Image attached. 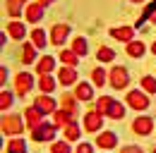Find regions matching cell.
Returning a JSON list of instances; mask_svg holds the SVG:
<instances>
[{"mask_svg":"<svg viewBox=\"0 0 156 153\" xmlns=\"http://www.w3.org/2000/svg\"><path fill=\"white\" fill-rule=\"evenodd\" d=\"M0 129H2V134H10V136L22 134V117H20V115H5Z\"/></svg>","mask_w":156,"mask_h":153,"instance_id":"6da1fadb","label":"cell"},{"mask_svg":"<svg viewBox=\"0 0 156 153\" xmlns=\"http://www.w3.org/2000/svg\"><path fill=\"white\" fill-rule=\"evenodd\" d=\"M53 134H55V124H48V122H41L39 127L34 129V134H31V139H34V141H51V139H53Z\"/></svg>","mask_w":156,"mask_h":153,"instance_id":"7a4b0ae2","label":"cell"},{"mask_svg":"<svg viewBox=\"0 0 156 153\" xmlns=\"http://www.w3.org/2000/svg\"><path fill=\"white\" fill-rule=\"evenodd\" d=\"M108 76H111L113 89H125V86H127V81H130V76H127V70H125V67H113Z\"/></svg>","mask_w":156,"mask_h":153,"instance_id":"3957f363","label":"cell"},{"mask_svg":"<svg viewBox=\"0 0 156 153\" xmlns=\"http://www.w3.org/2000/svg\"><path fill=\"white\" fill-rule=\"evenodd\" d=\"M84 127L89 132H98L103 127V115L98 113V110H89V113L84 115Z\"/></svg>","mask_w":156,"mask_h":153,"instance_id":"277c9868","label":"cell"},{"mask_svg":"<svg viewBox=\"0 0 156 153\" xmlns=\"http://www.w3.org/2000/svg\"><path fill=\"white\" fill-rule=\"evenodd\" d=\"M132 129H135L139 136H149L151 129H154V120H151V117H137L135 122H132Z\"/></svg>","mask_w":156,"mask_h":153,"instance_id":"5b68a950","label":"cell"},{"mask_svg":"<svg viewBox=\"0 0 156 153\" xmlns=\"http://www.w3.org/2000/svg\"><path fill=\"white\" fill-rule=\"evenodd\" d=\"M127 103H130L135 110H147V108H149V98L144 93H139V91H130V93H127Z\"/></svg>","mask_w":156,"mask_h":153,"instance_id":"8992f818","label":"cell"},{"mask_svg":"<svg viewBox=\"0 0 156 153\" xmlns=\"http://www.w3.org/2000/svg\"><path fill=\"white\" fill-rule=\"evenodd\" d=\"M31 74H27V72H22V74H17L15 76V86H17V93L20 96H24V93H29L31 91Z\"/></svg>","mask_w":156,"mask_h":153,"instance_id":"52a82bcc","label":"cell"},{"mask_svg":"<svg viewBox=\"0 0 156 153\" xmlns=\"http://www.w3.org/2000/svg\"><path fill=\"white\" fill-rule=\"evenodd\" d=\"M67 34H70V26H67V24H55V26L51 29V41H53L55 46H62V41L67 38Z\"/></svg>","mask_w":156,"mask_h":153,"instance_id":"ba28073f","label":"cell"},{"mask_svg":"<svg viewBox=\"0 0 156 153\" xmlns=\"http://www.w3.org/2000/svg\"><path fill=\"white\" fill-rule=\"evenodd\" d=\"M34 108H39L43 115L48 113H55V100L51 98V96H39L36 100H34Z\"/></svg>","mask_w":156,"mask_h":153,"instance_id":"9c48e42d","label":"cell"},{"mask_svg":"<svg viewBox=\"0 0 156 153\" xmlns=\"http://www.w3.org/2000/svg\"><path fill=\"white\" fill-rule=\"evenodd\" d=\"M24 120H27V124H29L31 129H36L41 124V120H43V113H41L39 108H27V110H24Z\"/></svg>","mask_w":156,"mask_h":153,"instance_id":"30bf717a","label":"cell"},{"mask_svg":"<svg viewBox=\"0 0 156 153\" xmlns=\"http://www.w3.org/2000/svg\"><path fill=\"white\" fill-rule=\"evenodd\" d=\"M115 144H118L115 132H103V134H98V136H96V146H98V148H113Z\"/></svg>","mask_w":156,"mask_h":153,"instance_id":"8fae6325","label":"cell"},{"mask_svg":"<svg viewBox=\"0 0 156 153\" xmlns=\"http://www.w3.org/2000/svg\"><path fill=\"white\" fill-rule=\"evenodd\" d=\"M58 79H60V84H62V86L75 84V81H77V72H75V67H60Z\"/></svg>","mask_w":156,"mask_h":153,"instance_id":"7c38bea8","label":"cell"},{"mask_svg":"<svg viewBox=\"0 0 156 153\" xmlns=\"http://www.w3.org/2000/svg\"><path fill=\"white\" fill-rule=\"evenodd\" d=\"M72 115H75V113H70V110H65V108L55 110V117H53L55 127H67V124L72 122Z\"/></svg>","mask_w":156,"mask_h":153,"instance_id":"4fadbf2b","label":"cell"},{"mask_svg":"<svg viewBox=\"0 0 156 153\" xmlns=\"http://www.w3.org/2000/svg\"><path fill=\"white\" fill-rule=\"evenodd\" d=\"M39 19H43V5L34 2L27 7V22H39Z\"/></svg>","mask_w":156,"mask_h":153,"instance_id":"5bb4252c","label":"cell"},{"mask_svg":"<svg viewBox=\"0 0 156 153\" xmlns=\"http://www.w3.org/2000/svg\"><path fill=\"white\" fill-rule=\"evenodd\" d=\"M58 57L62 60V65H65V67H75V65L79 62V55L75 53V50H62Z\"/></svg>","mask_w":156,"mask_h":153,"instance_id":"9a60e30c","label":"cell"},{"mask_svg":"<svg viewBox=\"0 0 156 153\" xmlns=\"http://www.w3.org/2000/svg\"><path fill=\"white\" fill-rule=\"evenodd\" d=\"M144 50H147V48H144L142 41H130V43H127V55H132V57H142Z\"/></svg>","mask_w":156,"mask_h":153,"instance_id":"2e32d148","label":"cell"},{"mask_svg":"<svg viewBox=\"0 0 156 153\" xmlns=\"http://www.w3.org/2000/svg\"><path fill=\"white\" fill-rule=\"evenodd\" d=\"M132 34H135V31H132L130 26H120V29H113V31H111V36H113V38H118V41H127V43H130Z\"/></svg>","mask_w":156,"mask_h":153,"instance_id":"e0dca14e","label":"cell"},{"mask_svg":"<svg viewBox=\"0 0 156 153\" xmlns=\"http://www.w3.org/2000/svg\"><path fill=\"white\" fill-rule=\"evenodd\" d=\"M7 34L12 38H24V24L22 22H10L7 24Z\"/></svg>","mask_w":156,"mask_h":153,"instance_id":"ac0fdd59","label":"cell"},{"mask_svg":"<svg viewBox=\"0 0 156 153\" xmlns=\"http://www.w3.org/2000/svg\"><path fill=\"white\" fill-rule=\"evenodd\" d=\"M75 98H77V100H89V98H91V86H89V84H77Z\"/></svg>","mask_w":156,"mask_h":153,"instance_id":"d6986e66","label":"cell"},{"mask_svg":"<svg viewBox=\"0 0 156 153\" xmlns=\"http://www.w3.org/2000/svg\"><path fill=\"white\" fill-rule=\"evenodd\" d=\"M62 134H65V139H67V141L79 139V127H77V122H70L67 127H62Z\"/></svg>","mask_w":156,"mask_h":153,"instance_id":"ffe728a7","label":"cell"},{"mask_svg":"<svg viewBox=\"0 0 156 153\" xmlns=\"http://www.w3.org/2000/svg\"><path fill=\"white\" fill-rule=\"evenodd\" d=\"M51 70H53V57H41L36 62V72L39 74H48Z\"/></svg>","mask_w":156,"mask_h":153,"instance_id":"44dd1931","label":"cell"},{"mask_svg":"<svg viewBox=\"0 0 156 153\" xmlns=\"http://www.w3.org/2000/svg\"><path fill=\"white\" fill-rule=\"evenodd\" d=\"M108 117H113V120H122V117H125V105L118 103V100H113V105H111V110H108Z\"/></svg>","mask_w":156,"mask_h":153,"instance_id":"7402d4cb","label":"cell"},{"mask_svg":"<svg viewBox=\"0 0 156 153\" xmlns=\"http://www.w3.org/2000/svg\"><path fill=\"white\" fill-rule=\"evenodd\" d=\"M53 86H55V81H53L51 76H48V74H41V79H39L41 93H51V91H53Z\"/></svg>","mask_w":156,"mask_h":153,"instance_id":"603a6c76","label":"cell"},{"mask_svg":"<svg viewBox=\"0 0 156 153\" xmlns=\"http://www.w3.org/2000/svg\"><path fill=\"white\" fill-rule=\"evenodd\" d=\"M111 105H113V98H108V96H101V98L96 100V110H98L101 115H108Z\"/></svg>","mask_w":156,"mask_h":153,"instance_id":"cb8c5ba5","label":"cell"},{"mask_svg":"<svg viewBox=\"0 0 156 153\" xmlns=\"http://www.w3.org/2000/svg\"><path fill=\"white\" fill-rule=\"evenodd\" d=\"M7 153H27V144L22 139H12L7 144Z\"/></svg>","mask_w":156,"mask_h":153,"instance_id":"d4e9b609","label":"cell"},{"mask_svg":"<svg viewBox=\"0 0 156 153\" xmlns=\"http://www.w3.org/2000/svg\"><path fill=\"white\" fill-rule=\"evenodd\" d=\"M22 7H24V0H7V12H10L12 17H17V15H20Z\"/></svg>","mask_w":156,"mask_h":153,"instance_id":"484cf974","label":"cell"},{"mask_svg":"<svg viewBox=\"0 0 156 153\" xmlns=\"http://www.w3.org/2000/svg\"><path fill=\"white\" fill-rule=\"evenodd\" d=\"M96 57L101 60V62H111V60L115 57V53H113L111 48H106V46H101V48H98V53H96Z\"/></svg>","mask_w":156,"mask_h":153,"instance_id":"4316f807","label":"cell"},{"mask_svg":"<svg viewBox=\"0 0 156 153\" xmlns=\"http://www.w3.org/2000/svg\"><path fill=\"white\" fill-rule=\"evenodd\" d=\"M31 41H34L36 48H43V46H46V34H43L41 29H34V31H31Z\"/></svg>","mask_w":156,"mask_h":153,"instance_id":"83f0119b","label":"cell"},{"mask_svg":"<svg viewBox=\"0 0 156 153\" xmlns=\"http://www.w3.org/2000/svg\"><path fill=\"white\" fill-rule=\"evenodd\" d=\"M72 50H75L79 57H84V55H87V41H84V38H75V43H72Z\"/></svg>","mask_w":156,"mask_h":153,"instance_id":"f1b7e54d","label":"cell"},{"mask_svg":"<svg viewBox=\"0 0 156 153\" xmlns=\"http://www.w3.org/2000/svg\"><path fill=\"white\" fill-rule=\"evenodd\" d=\"M142 86H144L147 93H156V79L154 76H144L142 79Z\"/></svg>","mask_w":156,"mask_h":153,"instance_id":"f546056e","label":"cell"},{"mask_svg":"<svg viewBox=\"0 0 156 153\" xmlns=\"http://www.w3.org/2000/svg\"><path fill=\"white\" fill-rule=\"evenodd\" d=\"M22 60H24V62H34V46L24 43V50H22Z\"/></svg>","mask_w":156,"mask_h":153,"instance_id":"4dcf8cb0","label":"cell"},{"mask_svg":"<svg viewBox=\"0 0 156 153\" xmlns=\"http://www.w3.org/2000/svg\"><path fill=\"white\" fill-rule=\"evenodd\" d=\"M91 76H94V84H96V86H103V84H106V72H103V70H94V72H91Z\"/></svg>","mask_w":156,"mask_h":153,"instance_id":"1f68e13d","label":"cell"},{"mask_svg":"<svg viewBox=\"0 0 156 153\" xmlns=\"http://www.w3.org/2000/svg\"><path fill=\"white\" fill-rule=\"evenodd\" d=\"M10 105H12V96L7 93V91H2V93H0V108H2V110H7Z\"/></svg>","mask_w":156,"mask_h":153,"instance_id":"d6a6232c","label":"cell"},{"mask_svg":"<svg viewBox=\"0 0 156 153\" xmlns=\"http://www.w3.org/2000/svg\"><path fill=\"white\" fill-rule=\"evenodd\" d=\"M62 108L70 110V113H75V100H72V96H62Z\"/></svg>","mask_w":156,"mask_h":153,"instance_id":"836d02e7","label":"cell"},{"mask_svg":"<svg viewBox=\"0 0 156 153\" xmlns=\"http://www.w3.org/2000/svg\"><path fill=\"white\" fill-rule=\"evenodd\" d=\"M53 153H70V146L65 141H58V144H53Z\"/></svg>","mask_w":156,"mask_h":153,"instance_id":"e575fe53","label":"cell"},{"mask_svg":"<svg viewBox=\"0 0 156 153\" xmlns=\"http://www.w3.org/2000/svg\"><path fill=\"white\" fill-rule=\"evenodd\" d=\"M120 153H142V148H139V146H125Z\"/></svg>","mask_w":156,"mask_h":153,"instance_id":"d590c367","label":"cell"},{"mask_svg":"<svg viewBox=\"0 0 156 153\" xmlns=\"http://www.w3.org/2000/svg\"><path fill=\"white\" fill-rule=\"evenodd\" d=\"M77 153H91V146H89V144H79Z\"/></svg>","mask_w":156,"mask_h":153,"instance_id":"8d00e7d4","label":"cell"},{"mask_svg":"<svg viewBox=\"0 0 156 153\" xmlns=\"http://www.w3.org/2000/svg\"><path fill=\"white\" fill-rule=\"evenodd\" d=\"M41 5H51V2H53V0H39Z\"/></svg>","mask_w":156,"mask_h":153,"instance_id":"74e56055","label":"cell"},{"mask_svg":"<svg viewBox=\"0 0 156 153\" xmlns=\"http://www.w3.org/2000/svg\"><path fill=\"white\" fill-rule=\"evenodd\" d=\"M151 53H154V55H156V43H154V46H151Z\"/></svg>","mask_w":156,"mask_h":153,"instance_id":"f35d334b","label":"cell"},{"mask_svg":"<svg viewBox=\"0 0 156 153\" xmlns=\"http://www.w3.org/2000/svg\"><path fill=\"white\" fill-rule=\"evenodd\" d=\"M132 2H144V0H132Z\"/></svg>","mask_w":156,"mask_h":153,"instance_id":"ab89813d","label":"cell"},{"mask_svg":"<svg viewBox=\"0 0 156 153\" xmlns=\"http://www.w3.org/2000/svg\"><path fill=\"white\" fill-rule=\"evenodd\" d=\"M154 153H156V148H154Z\"/></svg>","mask_w":156,"mask_h":153,"instance_id":"60d3db41","label":"cell"}]
</instances>
